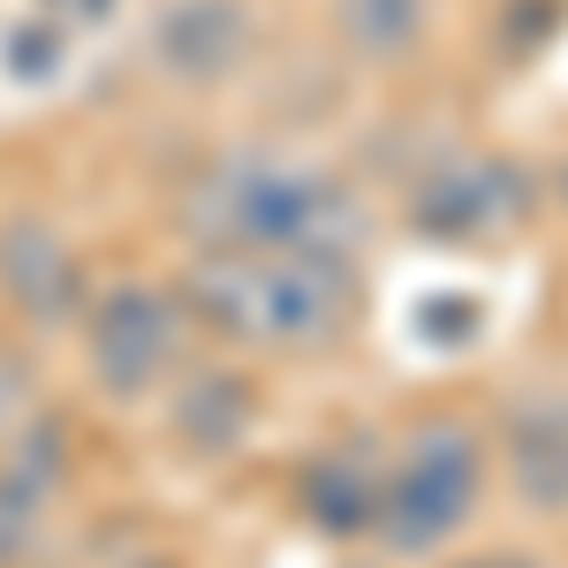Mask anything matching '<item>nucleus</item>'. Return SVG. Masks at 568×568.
<instances>
[{
    "mask_svg": "<svg viewBox=\"0 0 568 568\" xmlns=\"http://www.w3.org/2000/svg\"><path fill=\"white\" fill-rule=\"evenodd\" d=\"M197 251H349L364 243V197L342 175L288 152H227L175 197Z\"/></svg>",
    "mask_w": 568,
    "mask_h": 568,
    "instance_id": "obj_1",
    "label": "nucleus"
},
{
    "mask_svg": "<svg viewBox=\"0 0 568 568\" xmlns=\"http://www.w3.org/2000/svg\"><path fill=\"white\" fill-rule=\"evenodd\" d=\"M175 288L197 326L243 349H326L364 296L349 251H197Z\"/></svg>",
    "mask_w": 568,
    "mask_h": 568,
    "instance_id": "obj_2",
    "label": "nucleus"
},
{
    "mask_svg": "<svg viewBox=\"0 0 568 568\" xmlns=\"http://www.w3.org/2000/svg\"><path fill=\"white\" fill-rule=\"evenodd\" d=\"M485 493V447L463 417H425L387 463V508H379V546L387 554H439L470 524Z\"/></svg>",
    "mask_w": 568,
    "mask_h": 568,
    "instance_id": "obj_3",
    "label": "nucleus"
},
{
    "mask_svg": "<svg viewBox=\"0 0 568 568\" xmlns=\"http://www.w3.org/2000/svg\"><path fill=\"white\" fill-rule=\"evenodd\" d=\"M182 334H190V304H182V288L114 281V288H106V296H91V311H84L91 387L114 394V402L152 394L182 364Z\"/></svg>",
    "mask_w": 568,
    "mask_h": 568,
    "instance_id": "obj_4",
    "label": "nucleus"
},
{
    "mask_svg": "<svg viewBox=\"0 0 568 568\" xmlns=\"http://www.w3.org/2000/svg\"><path fill=\"white\" fill-rule=\"evenodd\" d=\"M538 205V175L508 152H455L409 182V227L439 251H470L516 235Z\"/></svg>",
    "mask_w": 568,
    "mask_h": 568,
    "instance_id": "obj_5",
    "label": "nucleus"
},
{
    "mask_svg": "<svg viewBox=\"0 0 568 568\" xmlns=\"http://www.w3.org/2000/svg\"><path fill=\"white\" fill-rule=\"evenodd\" d=\"M0 296L23 326H84L91 311V281H84V258L45 227V220H8L0 227Z\"/></svg>",
    "mask_w": 568,
    "mask_h": 568,
    "instance_id": "obj_6",
    "label": "nucleus"
},
{
    "mask_svg": "<svg viewBox=\"0 0 568 568\" xmlns=\"http://www.w3.org/2000/svg\"><path fill=\"white\" fill-rule=\"evenodd\" d=\"M144 53L182 91L227 84L251 53V0H168L144 31Z\"/></svg>",
    "mask_w": 568,
    "mask_h": 568,
    "instance_id": "obj_7",
    "label": "nucleus"
},
{
    "mask_svg": "<svg viewBox=\"0 0 568 568\" xmlns=\"http://www.w3.org/2000/svg\"><path fill=\"white\" fill-rule=\"evenodd\" d=\"M296 508L326 538H379L387 508V463L372 439H326L318 455L296 463Z\"/></svg>",
    "mask_w": 568,
    "mask_h": 568,
    "instance_id": "obj_8",
    "label": "nucleus"
},
{
    "mask_svg": "<svg viewBox=\"0 0 568 568\" xmlns=\"http://www.w3.org/2000/svg\"><path fill=\"white\" fill-rule=\"evenodd\" d=\"M500 470L538 516H568V394H530L500 417Z\"/></svg>",
    "mask_w": 568,
    "mask_h": 568,
    "instance_id": "obj_9",
    "label": "nucleus"
},
{
    "mask_svg": "<svg viewBox=\"0 0 568 568\" xmlns=\"http://www.w3.org/2000/svg\"><path fill=\"white\" fill-rule=\"evenodd\" d=\"M168 425H175V447L197 455V463L235 455V447L251 439V425H258V387H251V372H235V364H197V372H182L175 402H168Z\"/></svg>",
    "mask_w": 568,
    "mask_h": 568,
    "instance_id": "obj_10",
    "label": "nucleus"
},
{
    "mask_svg": "<svg viewBox=\"0 0 568 568\" xmlns=\"http://www.w3.org/2000/svg\"><path fill=\"white\" fill-rule=\"evenodd\" d=\"M61 470H69L61 417H31L23 433L0 447V561H23V546L45 524V500H53Z\"/></svg>",
    "mask_w": 568,
    "mask_h": 568,
    "instance_id": "obj_11",
    "label": "nucleus"
},
{
    "mask_svg": "<svg viewBox=\"0 0 568 568\" xmlns=\"http://www.w3.org/2000/svg\"><path fill=\"white\" fill-rule=\"evenodd\" d=\"M334 31L356 61L394 69L425 45V0H334Z\"/></svg>",
    "mask_w": 568,
    "mask_h": 568,
    "instance_id": "obj_12",
    "label": "nucleus"
},
{
    "mask_svg": "<svg viewBox=\"0 0 568 568\" xmlns=\"http://www.w3.org/2000/svg\"><path fill=\"white\" fill-rule=\"evenodd\" d=\"M61 53H69V31H61L53 16H39V8L0 31V69H8L16 84H53V77H61Z\"/></svg>",
    "mask_w": 568,
    "mask_h": 568,
    "instance_id": "obj_13",
    "label": "nucleus"
},
{
    "mask_svg": "<svg viewBox=\"0 0 568 568\" xmlns=\"http://www.w3.org/2000/svg\"><path fill=\"white\" fill-rule=\"evenodd\" d=\"M409 326H417L425 349H463V342H478L485 311H478V296H463V288H439V296H425V304L409 311Z\"/></svg>",
    "mask_w": 568,
    "mask_h": 568,
    "instance_id": "obj_14",
    "label": "nucleus"
},
{
    "mask_svg": "<svg viewBox=\"0 0 568 568\" xmlns=\"http://www.w3.org/2000/svg\"><path fill=\"white\" fill-rule=\"evenodd\" d=\"M561 16H568V0H508L500 8V61H530V53H546L554 45V31H561Z\"/></svg>",
    "mask_w": 568,
    "mask_h": 568,
    "instance_id": "obj_15",
    "label": "nucleus"
},
{
    "mask_svg": "<svg viewBox=\"0 0 568 568\" xmlns=\"http://www.w3.org/2000/svg\"><path fill=\"white\" fill-rule=\"evenodd\" d=\"M31 8H39V16H53L61 31H99L122 0H31Z\"/></svg>",
    "mask_w": 568,
    "mask_h": 568,
    "instance_id": "obj_16",
    "label": "nucleus"
},
{
    "mask_svg": "<svg viewBox=\"0 0 568 568\" xmlns=\"http://www.w3.org/2000/svg\"><path fill=\"white\" fill-rule=\"evenodd\" d=\"M447 568H538V561H524V554H463V561H447Z\"/></svg>",
    "mask_w": 568,
    "mask_h": 568,
    "instance_id": "obj_17",
    "label": "nucleus"
},
{
    "mask_svg": "<svg viewBox=\"0 0 568 568\" xmlns=\"http://www.w3.org/2000/svg\"><path fill=\"white\" fill-rule=\"evenodd\" d=\"M130 568H175V561H130Z\"/></svg>",
    "mask_w": 568,
    "mask_h": 568,
    "instance_id": "obj_18",
    "label": "nucleus"
}]
</instances>
